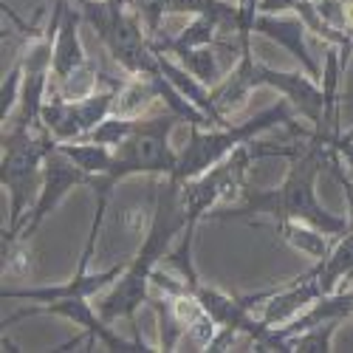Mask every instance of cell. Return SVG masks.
<instances>
[{"mask_svg":"<svg viewBox=\"0 0 353 353\" xmlns=\"http://www.w3.org/2000/svg\"><path fill=\"white\" fill-rule=\"evenodd\" d=\"M331 164V147L308 136V144H300L291 156L285 181L277 190H243L241 207H229L223 212H210V218L229 221V218H252L269 215L274 221H305L325 234H342L350 221L328 212L316 201V175Z\"/></svg>","mask_w":353,"mask_h":353,"instance_id":"cell-1","label":"cell"},{"mask_svg":"<svg viewBox=\"0 0 353 353\" xmlns=\"http://www.w3.org/2000/svg\"><path fill=\"white\" fill-rule=\"evenodd\" d=\"M0 144H3L0 184H3L9 195V226L3 229V238H14L26 212L37 201L43 164L60 141L46 130V125H37V128H3Z\"/></svg>","mask_w":353,"mask_h":353,"instance_id":"cell-2","label":"cell"},{"mask_svg":"<svg viewBox=\"0 0 353 353\" xmlns=\"http://www.w3.org/2000/svg\"><path fill=\"white\" fill-rule=\"evenodd\" d=\"M297 110L291 108L288 99H280L277 105L260 110L257 116L238 125H223V128H192L190 125V139L179 150V167H175L172 179L179 181H190L195 175L207 172L210 167H215L218 161H223L229 153H234L241 144L257 139L260 133H266L272 128H288L294 136H305V130L294 122Z\"/></svg>","mask_w":353,"mask_h":353,"instance_id":"cell-3","label":"cell"},{"mask_svg":"<svg viewBox=\"0 0 353 353\" xmlns=\"http://www.w3.org/2000/svg\"><path fill=\"white\" fill-rule=\"evenodd\" d=\"M77 6L110 57L130 77H150L159 71V54L141 28L144 20L136 0H77Z\"/></svg>","mask_w":353,"mask_h":353,"instance_id":"cell-4","label":"cell"},{"mask_svg":"<svg viewBox=\"0 0 353 353\" xmlns=\"http://www.w3.org/2000/svg\"><path fill=\"white\" fill-rule=\"evenodd\" d=\"M175 122H181L172 110L164 108L161 116H147L139 122L136 133L113 147V170L110 175L116 181H128L133 175H156V179H167L179 167V150L170 144V133Z\"/></svg>","mask_w":353,"mask_h":353,"instance_id":"cell-5","label":"cell"},{"mask_svg":"<svg viewBox=\"0 0 353 353\" xmlns=\"http://www.w3.org/2000/svg\"><path fill=\"white\" fill-rule=\"evenodd\" d=\"M91 184V175H88L82 167H77L60 147H57L54 153H48L46 164H43V181H40V192H37V201H34V207L28 210V215L23 218L20 229L14 238H3V241H20L26 243L32 234L43 226V221L60 207V201L77 190V187H88Z\"/></svg>","mask_w":353,"mask_h":353,"instance_id":"cell-6","label":"cell"},{"mask_svg":"<svg viewBox=\"0 0 353 353\" xmlns=\"http://www.w3.org/2000/svg\"><path fill=\"white\" fill-rule=\"evenodd\" d=\"M252 74H254L257 88H274L283 99L291 102V108L297 110V116H303L305 122H311L314 130L322 125L328 97H325V91H322V85L308 71H303V68L300 71H277L266 63L254 60Z\"/></svg>","mask_w":353,"mask_h":353,"instance_id":"cell-7","label":"cell"},{"mask_svg":"<svg viewBox=\"0 0 353 353\" xmlns=\"http://www.w3.org/2000/svg\"><path fill=\"white\" fill-rule=\"evenodd\" d=\"M97 249H82L79 254V266L74 272L71 280L57 283V285H32V288H3L0 297L3 300H32V303H51V300H65V297H88L91 300L94 294H102L105 288H110L116 280L122 277V272L128 269V263H119V266H110L105 272H88L91 266V257Z\"/></svg>","mask_w":353,"mask_h":353,"instance_id":"cell-8","label":"cell"},{"mask_svg":"<svg viewBox=\"0 0 353 353\" xmlns=\"http://www.w3.org/2000/svg\"><path fill=\"white\" fill-rule=\"evenodd\" d=\"M322 294H325V291H322L319 280L311 277L308 272H303L300 277H294L291 283H285L280 288H269V291L252 294V297H246V303L252 305L257 300H266L260 319L266 322V325H272V328H283V325H288L291 319H297L311 303H316Z\"/></svg>","mask_w":353,"mask_h":353,"instance_id":"cell-9","label":"cell"},{"mask_svg":"<svg viewBox=\"0 0 353 353\" xmlns=\"http://www.w3.org/2000/svg\"><path fill=\"white\" fill-rule=\"evenodd\" d=\"M254 34L266 37L269 43L280 46L283 51H288L294 60L300 63L303 71H308L316 82H322V68L319 60L311 54L305 37H308V26L303 23V17L294 12V14H269V12H260L254 20Z\"/></svg>","mask_w":353,"mask_h":353,"instance_id":"cell-10","label":"cell"},{"mask_svg":"<svg viewBox=\"0 0 353 353\" xmlns=\"http://www.w3.org/2000/svg\"><path fill=\"white\" fill-rule=\"evenodd\" d=\"M82 12L68 6L63 12V20H60V28H57V37H54V63H51V77L54 82H63L65 77H71L77 68H82L91 57L85 54V46H82V37H79V26H82Z\"/></svg>","mask_w":353,"mask_h":353,"instance_id":"cell-11","label":"cell"},{"mask_svg":"<svg viewBox=\"0 0 353 353\" xmlns=\"http://www.w3.org/2000/svg\"><path fill=\"white\" fill-rule=\"evenodd\" d=\"M159 54V68H161V74L179 88V91L198 108V110H203L210 116V119L215 122V128H223V125H232V122H226V116H221L218 113V108H215V99H212V88L210 85H203L198 77H192L175 57H170V54H164V51H156Z\"/></svg>","mask_w":353,"mask_h":353,"instance_id":"cell-12","label":"cell"},{"mask_svg":"<svg viewBox=\"0 0 353 353\" xmlns=\"http://www.w3.org/2000/svg\"><path fill=\"white\" fill-rule=\"evenodd\" d=\"M308 274L319 280L325 294L336 291V285L353 274V223L339 234V241L331 246V252L308 269Z\"/></svg>","mask_w":353,"mask_h":353,"instance_id":"cell-13","label":"cell"},{"mask_svg":"<svg viewBox=\"0 0 353 353\" xmlns=\"http://www.w3.org/2000/svg\"><path fill=\"white\" fill-rule=\"evenodd\" d=\"M277 234L291 249L303 252L314 263L325 257L331 252V246H334V241H331L334 234H325L322 229H316V226H311L305 221H277Z\"/></svg>","mask_w":353,"mask_h":353,"instance_id":"cell-14","label":"cell"},{"mask_svg":"<svg viewBox=\"0 0 353 353\" xmlns=\"http://www.w3.org/2000/svg\"><path fill=\"white\" fill-rule=\"evenodd\" d=\"M153 102H159V91L150 77H130L122 82L119 94H116L113 113L128 116V119H139L141 113H147Z\"/></svg>","mask_w":353,"mask_h":353,"instance_id":"cell-15","label":"cell"},{"mask_svg":"<svg viewBox=\"0 0 353 353\" xmlns=\"http://www.w3.org/2000/svg\"><path fill=\"white\" fill-rule=\"evenodd\" d=\"M57 147H60L77 167H82L88 175H102V172L113 170L116 153L108 144H99V141H91V139H79V141H63Z\"/></svg>","mask_w":353,"mask_h":353,"instance_id":"cell-16","label":"cell"},{"mask_svg":"<svg viewBox=\"0 0 353 353\" xmlns=\"http://www.w3.org/2000/svg\"><path fill=\"white\" fill-rule=\"evenodd\" d=\"M221 28H229L218 14H192V20L181 28L175 37H164L170 46H190V48H201V46H223Z\"/></svg>","mask_w":353,"mask_h":353,"instance_id":"cell-17","label":"cell"},{"mask_svg":"<svg viewBox=\"0 0 353 353\" xmlns=\"http://www.w3.org/2000/svg\"><path fill=\"white\" fill-rule=\"evenodd\" d=\"M102 79H105V74H99V71H97V63L88 60L82 68H77V71H74L71 77H65L63 82H54L48 94H57V97H63V99L77 102V99H85L88 94H94L97 88L102 85Z\"/></svg>","mask_w":353,"mask_h":353,"instance_id":"cell-18","label":"cell"},{"mask_svg":"<svg viewBox=\"0 0 353 353\" xmlns=\"http://www.w3.org/2000/svg\"><path fill=\"white\" fill-rule=\"evenodd\" d=\"M339 325H342V319H328V322H319V325H311L300 334L288 336V353H328Z\"/></svg>","mask_w":353,"mask_h":353,"instance_id":"cell-19","label":"cell"},{"mask_svg":"<svg viewBox=\"0 0 353 353\" xmlns=\"http://www.w3.org/2000/svg\"><path fill=\"white\" fill-rule=\"evenodd\" d=\"M147 305L156 311V319H159V350H164V353L175 350V345L187 336V328L181 325V319L175 316L170 300L167 297L164 300H153L150 297V303H147Z\"/></svg>","mask_w":353,"mask_h":353,"instance_id":"cell-20","label":"cell"},{"mask_svg":"<svg viewBox=\"0 0 353 353\" xmlns=\"http://www.w3.org/2000/svg\"><path fill=\"white\" fill-rule=\"evenodd\" d=\"M141 122V116L139 119H128V116H119V113H110L105 122H99L91 133H88L85 139H91V141H99V144H108V147H119L122 141H128L136 128Z\"/></svg>","mask_w":353,"mask_h":353,"instance_id":"cell-21","label":"cell"},{"mask_svg":"<svg viewBox=\"0 0 353 353\" xmlns=\"http://www.w3.org/2000/svg\"><path fill=\"white\" fill-rule=\"evenodd\" d=\"M263 0H234L238 17H234V34H238V51L241 57L252 54V37H254V20L260 14Z\"/></svg>","mask_w":353,"mask_h":353,"instance_id":"cell-22","label":"cell"},{"mask_svg":"<svg viewBox=\"0 0 353 353\" xmlns=\"http://www.w3.org/2000/svg\"><path fill=\"white\" fill-rule=\"evenodd\" d=\"M23 79H26V68L20 63V57L14 60V65L9 68V74L3 77V88H0V119L9 122L17 105H20V97H23Z\"/></svg>","mask_w":353,"mask_h":353,"instance_id":"cell-23","label":"cell"},{"mask_svg":"<svg viewBox=\"0 0 353 353\" xmlns=\"http://www.w3.org/2000/svg\"><path fill=\"white\" fill-rule=\"evenodd\" d=\"M319 17L339 32L350 34V20H347V0H314Z\"/></svg>","mask_w":353,"mask_h":353,"instance_id":"cell-24","label":"cell"},{"mask_svg":"<svg viewBox=\"0 0 353 353\" xmlns=\"http://www.w3.org/2000/svg\"><path fill=\"white\" fill-rule=\"evenodd\" d=\"M328 170L334 172V179H336V181H339V187L345 190V201H347V221L353 223V179L342 172V159H339L334 150H331V164H328Z\"/></svg>","mask_w":353,"mask_h":353,"instance_id":"cell-25","label":"cell"},{"mask_svg":"<svg viewBox=\"0 0 353 353\" xmlns=\"http://www.w3.org/2000/svg\"><path fill=\"white\" fill-rule=\"evenodd\" d=\"M325 144L331 147V150H334V153H336V156H339V159L347 164V170L353 172V141H350V139H342V136L336 133V136L325 139Z\"/></svg>","mask_w":353,"mask_h":353,"instance_id":"cell-26","label":"cell"},{"mask_svg":"<svg viewBox=\"0 0 353 353\" xmlns=\"http://www.w3.org/2000/svg\"><path fill=\"white\" fill-rule=\"evenodd\" d=\"M300 0H263L260 12H269V14H283V12H294Z\"/></svg>","mask_w":353,"mask_h":353,"instance_id":"cell-27","label":"cell"},{"mask_svg":"<svg viewBox=\"0 0 353 353\" xmlns=\"http://www.w3.org/2000/svg\"><path fill=\"white\" fill-rule=\"evenodd\" d=\"M339 136H342V139H350V141H353V128H347V130H342Z\"/></svg>","mask_w":353,"mask_h":353,"instance_id":"cell-28","label":"cell"},{"mask_svg":"<svg viewBox=\"0 0 353 353\" xmlns=\"http://www.w3.org/2000/svg\"><path fill=\"white\" fill-rule=\"evenodd\" d=\"M350 319H353V308H350Z\"/></svg>","mask_w":353,"mask_h":353,"instance_id":"cell-29","label":"cell"}]
</instances>
